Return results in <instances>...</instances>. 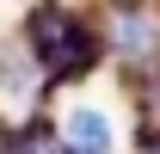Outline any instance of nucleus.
Listing matches in <instances>:
<instances>
[{
	"mask_svg": "<svg viewBox=\"0 0 160 154\" xmlns=\"http://www.w3.org/2000/svg\"><path fill=\"white\" fill-rule=\"evenodd\" d=\"M99 6H111V0H99Z\"/></svg>",
	"mask_w": 160,
	"mask_h": 154,
	"instance_id": "nucleus-6",
	"label": "nucleus"
},
{
	"mask_svg": "<svg viewBox=\"0 0 160 154\" xmlns=\"http://www.w3.org/2000/svg\"><path fill=\"white\" fill-rule=\"evenodd\" d=\"M0 68H6V49H0Z\"/></svg>",
	"mask_w": 160,
	"mask_h": 154,
	"instance_id": "nucleus-5",
	"label": "nucleus"
},
{
	"mask_svg": "<svg viewBox=\"0 0 160 154\" xmlns=\"http://www.w3.org/2000/svg\"><path fill=\"white\" fill-rule=\"evenodd\" d=\"M99 31H105V49L123 68H136V74L160 68V0H111Z\"/></svg>",
	"mask_w": 160,
	"mask_h": 154,
	"instance_id": "nucleus-2",
	"label": "nucleus"
},
{
	"mask_svg": "<svg viewBox=\"0 0 160 154\" xmlns=\"http://www.w3.org/2000/svg\"><path fill=\"white\" fill-rule=\"evenodd\" d=\"M25 154H68V142H37V148H25Z\"/></svg>",
	"mask_w": 160,
	"mask_h": 154,
	"instance_id": "nucleus-4",
	"label": "nucleus"
},
{
	"mask_svg": "<svg viewBox=\"0 0 160 154\" xmlns=\"http://www.w3.org/2000/svg\"><path fill=\"white\" fill-rule=\"evenodd\" d=\"M62 142L68 154H111V117L99 105H74V111H62Z\"/></svg>",
	"mask_w": 160,
	"mask_h": 154,
	"instance_id": "nucleus-3",
	"label": "nucleus"
},
{
	"mask_svg": "<svg viewBox=\"0 0 160 154\" xmlns=\"http://www.w3.org/2000/svg\"><path fill=\"white\" fill-rule=\"evenodd\" d=\"M148 154H154V148H148Z\"/></svg>",
	"mask_w": 160,
	"mask_h": 154,
	"instance_id": "nucleus-7",
	"label": "nucleus"
},
{
	"mask_svg": "<svg viewBox=\"0 0 160 154\" xmlns=\"http://www.w3.org/2000/svg\"><path fill=\"white\" fill-rule=\"evenodd\" d=\"M25 56L43 68V80H86L105 56V31L68 0H31V13H25Z\"/></svg>",
	"mask_w": 160,
	"mask_h": 154,
	"instance_id": "nucleus-1",
	"label": "nucleus"
}]
</instances>
